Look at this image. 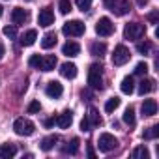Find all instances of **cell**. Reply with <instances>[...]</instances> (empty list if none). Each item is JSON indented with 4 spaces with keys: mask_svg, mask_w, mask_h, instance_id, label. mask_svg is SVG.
I'll return each mask as SVG.
<instances>
[{
    "mask_svg": "<svg viewBox=\"0 0 159 159\" xmlns=\"http://www.w3.org/2000/svg\"><path fill=\"white\" fill-rule=\"evenodd\" d=\"M39 64H41V56L39 54H32L28 58V66L30 67H39Z\"/></svg>",
    "mask_w": 159,
    "mask_h": 159,
    "instance_id": "e575fe53",
    "label": "cell"
},
{
    "mask_svg": "<svg viewBox=\"0 0 159 159\" xmlns=\"http://www.w3.org/2000/svg\"><path fill=\"white\" fill-rule=\"evenodd\" d=\"M52 23H54V13H52V10H51V8H43V10H39L38 25L43 26V28H47V26H51Z\"/></svg>",
    "mask_w": 159,
    "mask_h": 159,
    "instance_id": "9c48e42d",
    "label": "cell"
},
{
    "mask_svg": "<svg viewBox=\"0 0 159 159\" xmlns=\"http://www.w3.org/2000/svg\"><path fill=\"white\" fill-rule=\"evenodd\" d=\"M26 2H32V0H26Z\"/></svg>",
    "mask_w": 159,
    "mask_h": 159,
    "instance_id": "bcb514c9",
    "label": "cell"
},
{
    "mask_svg": "<svg viewBox=\"0 0 159 159\" xmlns=\"http://www.w3.org/2000/svg\"><path fill=\"white\" fill-rule=\"evenodd\" d=\"M81 131H83V133H88V131H92V125H90V122H88V118H86V116L81 120Z\"/></svg>",
    "mask_w": 159,
    "mask_h": 159,
    "instance_id": "8d00e7d4",
    "label": "cell"
},
{
    "mask_svg": "<svg viewBox=\"0 0 159 159\" xmlns=\"http://www.w3.org/2000/svg\"><path fill=\"white\" fill-rule=\"evenodd\" d=\"M36 39H38V32H36V30H26V32L23 34V38H21V43H23L25 47H30V45L36 43Z\"/></svg>",
    "mask_w": 159,
    "mask_h": 159,
    "instance_id": "ffe728a7",
    "label": "cell"
},
{
    "mask_svg": "<svg viewBox=\"0 0 159 159\" xmlns=\"http://www.w3.org/2000/svg\"><path fill=\"white\" fill-rule=\"evenodd\" d=\"M144 32H146L144 25H140V23H127L125 28H124V38L133 41V39H139L140 36H144Z\"/></svg>",
    "mask_w": 159,
    "mask_h": 159,
    "instance_id": "277c9868",
    "label": "cell"
},
{
    "mask_svg": "<svg viewBox=\"0 0 159 159\" xmlns=\"http://www.w3.org/2000/svg\"><path fill=\"white\" fill-rule=\"evenodd\" d=\"M43 124H45V127H51L52 124H56V118H54V116H52V118H47Z\"/></svg>",
    "mask_w": 159,
    "mask_h": 159,
    "instance_id": "f35d334b",
    "label": "cell"
},
{
    "mask_svg": "<svg viewBox=\"0 0 159 159\" xmlns=\"http://www.w3.org/2000/svg\"><path fill=\"white\" fill-rule=\"evenodd\" d=\"M112 2H114V0H103V4H105V8H111V6H112Z\"/></svg>",
    "mask_w": 159,
    "mask_h": 159,
    "instance_id": "7bdbcfd3",
    "label": "cell"
},
{
    "mask_svg": "<svg viewBox=\"0 0 159 159\" xmlns=\"http://www.w3.org/2000/svg\"><path fill=\"white\" fill-rule=\"evenodd\" d=\"M62 32H64L66 36H73V38H79V36H83V34L86 32V26H84V23H83V21L75 19V21H67V23L64 25Z\"/></svg>",
    "mask_w": 159,
    "mask_h": 159,
    "instance_id": "3957f363",
    "label": "cell"
},
{
    "mask_svg": "<svg viewBox=\"0 0 159 159\" xmlns=\"http://www.w3.org/2000/svg\"><path fill=\"white\" fill-rule=\"evenodd\" d=\"M86 118H88V122H90V125H92V127H98V125H101V124H103V120H101L99 112H98L94 107H90V111H88Z\"/></svg>",
    "mask_w": 159,
    "mask_h": 159,
    "instance_id": "44dd1931",
    "label": "cell"
},
{
    "mask_svg": "<svg viewBox=\"0 0 159 159\" xmlns=\"http://www.w3.org/2000/svg\"><path fill=\"white\" fill-rule=\"evenodd\" d=\"M105 52H107V45H105L103 41H101V43L96 41V43L90 45V54H94V56H103Z\"/></svg>",
    "mask_w": 159,
    "mask_h": 159,
    "instance_id": "d4e9b609",
    "label": "cell"
},
{
    "mask_svg": "<svg viewBox=\"0 0 159 159\" xmlns=\"http://www.w3.org/2000/svg\"><path fill=\"white\" fill-rule=\"evenodd\" d=\"M2 32H4V36H6V38H10V39L17 38V26H15V25H8V26H4V28H2Z\"/></svg>",
    "mask_w": 159,
    "mask_h": 159,
    "instance_id": "f546056e",
    "label": "cell"
},
{
    "mask_svg": "<svg viewBox=\"0 0 159 159\" xmlns=\"http://www.w3.org/2000/svg\"><path fill=\"white\" fill-rule=\"evenodd\" d=\"M6 54V49H4V45L2 43H0V60H2V56Z\"/></svg>",
    "mask_w": 159,
    "mask_h": 159,
    "instance_id": "b9f144b4",
    "label": "cell"
},
{
    "mask_svg": "<svg viewBox=\"0 0 159 159\" xmlns=\"http://www.w3.org/2000/svg\"><path fill=\"white\" fill-rule=\"evenodd\" d=\"M79 8H81V11H88L90 6H92V0H77Z\"/></svg>",
    "mask_w": 159,
    "mask_h": 159,
    "instance_id": "d590c367",
    "label": "cell"
},
{
    "mask_svg": "<svg viewBox=\"0 0 159 159\" xmlns=\"http://www.w3.org/2000/svg\"><path fill=\"white\" fill-rule=\"evenodd\" d=\"M103 67L99 64H92L88 69V84L94 90H101L103 88Z\"/></svg>",
    "mask_w": 159,
    "mask_h": 159,
    "instance_id": "6da1fadb",
    "label": "cell"
},
{
    "mask_svg": "<svg viewBox=\"0 0 159 159\" xmlns=\"http://www.w3.org/2000/svg\"><path fill=\"white\" fill-rule=\"evenodd\" d=\"M60 73H62V77H66V79H75V77H77V66L71 64V62H66V64L60 66Z\"/></svg>",
    "mask_w": 159,
    "mask_h": 159,
    "instance_id": "9a60e30c",
    "label": "cell"
},
{
    "mask_svg": "<svg viewBox=\"0 0 159 159\" xmlns=\"http://www.w3.org/2000/svg\"><path fill=\"white\" fill-rule=\"evenodd\" d=\"M137 2H139V6H146V4H148V0H137Z\"/></svg>",
    "mask_w": 159,
    "mask_h": 159,
    "instance_id": "ee69618b",
    "label": "cell"
},
{
    "mask_svg": "<svg viewBox=\"0 0 159 159\" xmlns=\"http://www.w3.org/2000/svg\"><path fill=\"white\" fill-rule=\"evenodd\" d=\"M129 58H131V52L125 45L120 43V45L114 47V54H112V64L114 66H124V64L129 62Z\"/></svg>",
    "mask_w": 159,
    "mask_h": 159,
    "instance_id": "8992f818",
    "label": "cell"
},
{
    "mask_svg": "<svg viewBox=\"0 0 159 159\" xmlns=\"http://www.w3.org/2000/svg\"><path fill=\"white\" fill-rule=\"evenodd\" d=\"M88 157H90V159H94V157H96V152H94V148H92V146H88Z\"/></svg>",
    "mask_w": 159,
    "mask_h": 159,
    "instance_id": "ab89813d",
    "label": "cell"
},
{
    "mask_svg": "<svg viewBox=\"0 0 159 159\" xmlns=\"http://www.w3.org/2000/svg\"><path fill=\"white\" fill-rule=\"evenodd\" d=\"M157 135H159V125H152V127H148V129L142 133V139L150 140V139H155Z\"/></svg>",
    "mask_w": 159,
    "mask_h": 159,
    "instance_id": "f1b7e54d",
    "label": "cell"
},
{
    "mask_svg": "<svg viewBox=\"0 0 159 159\" xmlns=\"http://www.w3.org/2000/svg\"><path fill=\"white\" fill-rule=\"evenodd\" d=\"M133 157H135V159H148V157H150V152H148V148L142 144V146H137V148L133 150Z\"/></svg>",
    "mask_w": 159,
    "mask_h": 159,
    "instance_id": "484cf974",
    "label": "cell"
},
{
    "mask_svg": "<svg viewBox=\"0 0 159 159\" xmlns=\"http://www.w3.org/2000/svg\"><path fill=\"white\" fill-rule=\"evenodd\" d=\"M112 32H114V25H112V21H111L109 17H101V19L96 23V34H98V36L109 38V36H112Z\"/></svg>",
    "mask_w": 159,
    "mask_h": 159,
    "instance_id": "52a82bcc",
    "label": "cell"
},
{
    "mask_svg": "<svg viewBox=\"0 0 159 159\" xmlns=\"http://www.w3.org/2000/svg\"><path fill=\"white\" fill-rule=\"evenodd\" d=\"M71 122H73V112L71 111H64L62 114L56 116V124H58L60 129H67L71 125Z\"/></svg>",
    "mask_w": 159,
    "mask_h": 159,
    "instance_id": "8fae6325",
    "label": "cell"
},
{
    "mask_svg": "<svg viewBox=\"0 0 159 159\" xmlns=\"http://www.w3.org/2000/svg\"><path fill=\"white\" fill-rule=\"evenodd\" d=\"M142 114H144V116H153V114H157V101H155V99H144V101H142Z\"/></svg>",
    "mask_w": 159,
    "mask_h": 159,
    "instance_id": "2e32d148",
    "label": "cell"
},
{
    "mask_svg": "<svg viewBox=\"0 0 159 159\" xmlns=\"http://www.w3.org/2000/svg\"><path fill=\"white\" fill-rule=\"evenodd\" d=\"M54 45H56V34H54V32L45 34L43 39H41V47H43V49H52Z\"/></svg>",
    "mask_w": 159,
    "mask_h": 159,
    "instance_id": "cb8c5ba5",
    "label": "cell"
},
{
    "mask_svg": "<svg viewBox=\"0 0 159 159\" xmlns=\"http://www.w3.org/2000/svg\"><path fill=\"white\" fill-rule=\"evenodd\" d=\"M39 111H41V103H39V101H36V99H34V101H30V103H28V107H26V112H28V114H36V112H39Z\"/></svg>",
    "mask_w": 159,
    "mask_h": 159,
    "instance_id": "1f68e13d",
    "label": "cell"
},
{
    "mask_svg": "<svg viewBox=\"0 0 159 159\" xmlns=\"http://www.w3.org/2000/svg\"><path fill=\"white\" fill-rule=\"evenodd\" d=\"M54 67H56V56L54 54L41 56V64H39V69L41 71H52Z\"/></svg>",
    "mask_w": 159,
    "mask_h": 159,
    "instance_id": "4fadbf2b",
    "label": "cell"
},
{
    "mask_svg": "<svg viewBox=\"0 0 159 159\" xmlns=\"http://www.w3.org/2000/svg\"><path fill=\"white\" fill-rule=\"evenodd\" d=\"M2 13H4V8H2V6H0V17H2Z\"/></svg>",
    "mask_w": 159,
    "mask_h": 159,
    "instance_id": "f6af8a7d",
    "label": "cell"
},
{
    "mask_svg": "<svg viewBox=\"0 0 159 159\" xmlns=\"http://www.w3.org/2000/svg\"><path fill=\"white\" fill-rule=\"evenodd\" d=\"M17 153L15 144H0V159H11Z\"/></svg>",
    "mask_w": 159,
    "mask_h": 159,
    "instance_id": "ac0fdd59",
    "label": "cell"
},
{
    "mask_svg": "<svg viewBox=\"0 0 159 159\" xmlns=\"http://www.w3.org/2000/svg\"><path fill=\"white\" fill-rule=\"evenodd\" d=\"M71 2H69V0H60V2H58V10H60V13L62 15H67L69 11H71Z\"/></svg>",
    "mask_w": 159,
    "mask_h": 159,
    "instance_id": "4dcf8cb0",
    "label": "cell"
},
{
    "mask_svg": "<svg viewBox=\"0 0 159 159\" xmlns=\"http://www.w3.org/2000/svg\"><path fill=\"white\" fill-rule=\"evenodd\" d=\"M45 94H47L49 98H52V99H58V98H62V94H64V86H62L58 81H51V83L47 84V88H45Z\"/></svg>",
    "mask_w": 159,
    "mask_h": 159,
    "instance_id": "30bf717a",
    "label": "cell"
},
{
    "mask_svg": "<svg viewBox=\"0 0 159 159\" xmlns=\"http://www.w3.org/2000/svg\"><path fill=\"white\" fill-rule=\"evenodd\" d=\"M79 52H81V45L77 41H67L62 47V54H66V56H77Z\"/></svg>",
    "mask_w": 159,
    "mask_h": 159,
    "instance_id": "5bb4252c",
    "label": "cell"
},
{
    "mask_svg": "<svg viewBox=\"0 0 159 159\" xmlns=\"http://www.w3.org/2000/svg\"><path fill=\"white\" fill-rule=\"evenodd\" d=\"M81 96H83V98H88V99L92 98V94H90V90H83V92H81Z\"/></svg>",
    "mask_w": 159,
    "mask_h": 159,
    "instance_id": "60d3db41",
    "label": "cell"
},
{
    "mask_svg": "<svg viewBox=\"0 0 159 159\" xmlns=\"http://www.w3.org/2000/svg\"><path fill=\"white\" fill-rule=\"evenodd\" d=\"M120 90L124 92V94H133V90H135V81H133V77L131 75H127V77H124L122 79V83H120Z\"/></svg>",
    "mask_w": 159,
    "mask_h": 159,
    "instance_id": "d6986e66",
    "label": "cell"
},
{
    "mask_svg": "<svg viewBox=\"0 0 159 159\" xmlns=\"http://www.w3.org/2000/svg\"><path fill=\"white\" fill-rule=\"evenodd\" d=\"M124 122L127 125H135V109L133 107H127L125 112H124Z\"/></svg>",
    "mask_w": 159,
    "mask_h": 159,
    "instance_id": "83f0119b",
    "label": "cell"
},
{
    "mask_svg": "<svg viewBox=\"0 0 159 159\" xmlns=\"http://www.w3.org/2000/svg\"><path fill=\"white\" fill-rule=\"evenodd\" d=\"M148 73V64L146 62H139L135 66V75H146Z\"/></svg>",
    "mask_w": 159,
    "mask_h": 159,
    "instance_id": "836d02e7",
    "label": "cell"
},
{
    "mask_svg": "<svg viewBox=\"0 0 159 159\" xmlns=\"http://www.w3.org/2000/svg\"><path fill=\"white\" fill-rule=\"evenodd\" d=\"M120 107V98H111V99H107V103H105V112H114L116 109Z\"/></svg>",
    "mask_w": 159,
    "mask_h": 159,
    "instance_id": "4316f807",
    "label": "cell"
},
{
    "mask_svg": "<svg viewBox=\"0 0 159 159\" xmlns=\"http://www.w3.org/2000/svg\"><path fill=\"white\" fill-rule=\"evenodd\" d=\"M11 21H13V25H15V26H17V25L26 23V21H28V11H26V10H23V8H15V10L11 11Z\"/></svg>",
    "mask_w": 159,
    "mask_h": 159,
    "instance_id": "7c38bea8",
    "label": "cell"
},
{
    "mask_svg": "<svg viewBox=\"0 0 159 159\" xmlns=\"http://www.w3.org/2000/svg\"><path fill=\"white\" fill-rule=\"evenodd\" d=\"M58 142V135H49V137H45L43 140H41V144H39V148L43 150V152H49V150H52L54 148V144Z\"/></svg>",
    "mask_w": 159,
    "mask_h": 159,
    "instance_id": "7402d4cb",
    "label": "cell"
},
{
    "mask_svg": "<svg viewBox=\"0 0 159 159\" xmlns=\"http://www.w3.org/2000/svg\"><path fill=\"white\" fill-rule=\"evenodd\" d=\"M13 131H15L19 137H30V135H34L36 125H34V122H30V120H26V118H17V120L13 122Z\"/></svg>",
    "mask_w": 159,
    "mask_h": 159,
    "instance_id": "7a4b0ae2",
    "label": "cell"
},
{
    "mask_svg": "<svg viewBox=\"0 0 159 159\" xmlns=\"http://www.w3.org/2000/svg\"><path fill=\"white\" fill-rule=\"evenodd\" d=\"M137 51H139L140 54H150V52H152V43H150V41L139 43V45H137Z\"/></svg>",
    "mask_w": 159,
    "mask_h": 159,
    "instance_id": "d6a6232c",
    "label": "cell"
},
{
    "mask_svg": "<svg viewBox=\"0 0 159 159\" xmlns=\"http://www.w3.org/2000/svg\"><path fill=\"white\" fill-rule=\"evenodd\" d=\"M148 21H150L152 25H157V11H153V13H150V15H148Z\"/></svg>",
    "mask_w": 159,
    "mask_h": 159,
    "instance_id": "74e56055",
    "label": "cell"
},
{
    "mask_svg": "<svg viewBox=\"0 0 159 159\" xmlns=\"http://www.w3.org/2000/svg\"><path fill=\"white\" fill-rule=\"evenodd\" d=\"M109 10H111L114 15L122 17V15L129 13V10H131V4H129V0H114V2H112V6H111Z\"/></svg>",
    "mask_w": 159,
    "mask_h": 159,
    "instance_id": "ba28073f",
    "label": "cell"
},
{
    "mask_svg": "<svg viewBox=\"0 0 159 159\" xmlns=\"http://www.w3.org/2000/svg\"><path fill=\"white\" fill-rule=\"evenodd\" d=\"M98 146H99L101 152L109 153V152H112V150L118 146V140H116V137L111 135V133H101L99 139H98Z\"/></svg>",
    "mask_w": 159,
    "mask_h": 159,
    "instance_id": "5b68a950",
    "label": "cell"
},
{
    "mask_svg": "<svg viewBox=\"0 0 159 159\" xmlns=\"http://www.w3.org/2000/svg\"><path fill=\"white\" fill-rule=\"evenodd\" d=\"M153 90H155V81H152V79H142L140 84H139V94L146 96V94H150Z\"/></svg>",
    "mask_w": 159,
    "mask_h": 159,
    "instance_id": "e0dca14e",
    "label": "cell"
},
{
    "mask_svg": "<svg viewBox=\"0 0 159 159\" xmlns=\"http://www.w3.org/2000/svg\"><path fill=\"white\" fill-rule=\"evenodd\" d=\"M79 144H81V140L75 137V139H71V142H67V144L62 148V152H64V153H71V155H75V153L79 152Z\"/></svg>",
    "mask_w": 159,
    "mask_h": 159,
    "instance_id": "603a6c76",
    "label": "cell"
}]
</instances>
